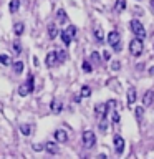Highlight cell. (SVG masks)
<instances>
[{"label":"cell","mask_w":154,"mask_h":159,"mask_svg":"<svg viewBox=\"0 0 154 159\" xmlns=\"http://www.w3.org/2000/svg\"><path fill=\"white\" fill-rule=\"evenodd\" d=\"M119 42H121V37H119V33L116 32V30H113V32L108 33V43L111 45L114 50H119V48H121Z\"/></svg>","instance_id":"cell-5"},{"label":"cell","mask_w":154,"mask_h":159,"mask_svg":"<svg viewBox=\"0 0 154 159\" xmlns=\"http://www.w3.org/2000/svg\"><path fill=\"white\" fill-rule=\"evenodd\" d=\"M149 5H151V8L154 10V0H151V2H149Z\"/></svg>","instance_id":"cell-35"},{"label":"cell","mask_w":154,"mask_h":159,"mask_svg":"<svg viewBox=\"0 0 154 159\" xmlns=\"http://www.w3.org/2000/svg\"><path fill=\"white\" fill-rule=\"evenodd\" d=\"M126 8V0H116V5H114V12H123Z\"/></svg>","instance_id":"cell-17"},{"label":"cell","mask_w":154,"mask_h":159,"mask_svg":"<svg viewBox=\"0 0 154 159\" xmlns=\"http://www.w3.org/2000/svg\"><path fill=\"white\" fill-rule=\"evenodd\" d=\"M42 149H45V146H42V144H33V151H42Z\"/></svg>","instance_id":"cell-32"},{"label":"cell","mask_w":154,"mask_h":159,"mask_svg":"<svg viewBox=\"0 0 154 159\" xmlns=\"http://www.w3.org/2000/svg\"><path fill=\"white\" fill-rule=\"evenodd\" d=\"M119 68H121V63H119V61H113V65H111V70H114V71H118Z\"/></svg>","instance_id":"cell-30"},{"label":"cell","mask_w":154,"mask_h":159,"mask_svg":"<svg viewBox=\"0 0 154 159\" xmlns=\"http://www.w3.org/2000/svg\"><path fill=\"white\" fill-rule=\"evenodd\" d=\"M57 17H58V22H60V23H65V22H66V13H65V10L60 8L58 12H57Z\"/></svg>","instance_id":"cell-22"},{"label":"cell","mask_w":154,"mask_h":159,"mask_svg":"<svg viewBox=\"0 0 154 159\" xmlns=\"http://www.w3.org/2000/svg\"><path fill=\"white\" fill-rule=\"evenodd\" d=\"M124 146H126L124 139H123L121 136H114V148H116V152H118V154H123Z\"/></svg>","instance_id":"cell-8"},{"label":"cell","mask_w":154,"mask_h":159,"mask_svg":"<svg viewBox=\"0 0 154 159\" xmlns=\"http://www.w3.org/2000/svg\"><path fill=\"white\" fill-rule=\"evenodd\" d=\"M103 58L104 60H109V58H111V53H109V52H103Z\"/></svg>","instance_id":"cell-33"},{"label":"cell","mask_w":154,"mask_h":159,"mask_svg":"<svg viewBox=\"0 0 154 159\" xmlns=\"http://www.w3.org/2000/svg\"><path fill=\"white\" fill-rule=\"evenodd\" d=\"M57 55H58V61L60 63H63L65 60H66V52H63V50H58Z\"/></svg>","instance_id":"cell-25"},{"label":"cell","mask_w":154,"mask_h":159,"mask_svg":"<svg viewBox=\"0 0 154 159\" xmlns=\"http://www.w3.org/2000/svg\"><path fill=\"white\" fill-rule=\"evenodd\" d=\"M75 33H76V28H75L73 25H70L66 30H63V32H61V40H63V43H65V45H70V43H71Z\"/></svg>","instance_id":"cell-6"},{"label":"cell","mask_w":154,"mask_h":159,"mask_svg":"<svg viewBox=\"0 0 154 159\" xmlns=\"http://www.w3.org/2000/svg\"><path fill=\"white\" fill-rule=\"evenodd\" d=\"M13 52H15V55H20V52H22V45H20V42H13Z\"/></svg>","instance_id":"cell-27"},{"label":"cell","mask_w":154,"mask_h":159,"mask_svg":"<svg viewBox=\"0 0 154 159\" xmlns=\"http://www.w3.org/2000/svg\"><path fill=\"white\" fill-rule=\"evenodd\" d=\"M13 32H15V35L17 37H20L23 32H25V25L22 23V22H18V23H15V27H13Z\"/></svg>","instance_id":"cell-16"},{"label":"cell","mask_w":154,"mask_h":159,"mask_svg":"<svg viewBox=\"0 0 154 159\" xmlns=\"http://www.w3.org/2000/svg\"><path fill=\"white\" fill-rule=\"evenodd\" d=\"M53 134H55V139H57L58 143H66L68 141V133L63 131V129H57Z\"/></svg>","instance_id":"cell-11"},{"label":"cell","mask_w":154,"mask_h":159,"mask_svg":"<svg viewBox=\"0 0 154 159\" xmlns=\"http://www.w3.org/2000/svg\"><path fill=\"white\" fill-rule=\"evenodd\" d=\"M108 109H109V103H99L94 106V114L98 116V119H101V121H104L106 119V114H108Z\"/></svg>","instance_id":"cell-4"},{"label":"cell","mask_w":154,"mask_h":159,"mask_svg":"<svg viewBox=\"0 0 154 159\" xmlns=\"http://www.w3.org/2000/svg\"><path fill=\"white\" fill-rule=\"evenodd\" d=\"M83 71H84V73H91V71H93L91 65H89L88 61H84V63H83Z\"/></svg>","instance_id":"cell-28"},{"label":"cell","mask_w":154,"mask_h":159,"mask_svg":"<svg viewBox=\"0 0 154 159\" xmlns=\"http://www.w3.org/2000/svg\"><path fill=\"white\" fill-rule=\"evenodd\" d=\"M154 101V91L152 89H147L146 93H144V96H143V104L144 106H151Z\"/></svg>","instance_id":"cell-10"},{"label":"cell","mask_w":154,"mask_h":159,"mask_svg":"<svg viewBox=\"0 0 154 159\" xmlns=\"http://www.w3.org/2000/svg\"><path fill=\"white\" fill-rule=\"evenodd\" d=\"M111 119H113V123H119V114L114 111V113L111 114Z\"/></svg>","instance_id":"cell-31"},{"label":"cell","mask_w":154,"mask_h":159,"mask_svg":"<svg viewBox=\"0 0 154 159\" xmlns=\"http://www.w3.org/2000/svg\"><path fill=\"white\" fill-rule=\"evenodd\" d=\"M144 50V45H143V40L141 38H134L131 40V43H129V53L133 55V57H139V55L143 53Z\"/></svg>","instance_id":"cell-2"},{"label":"cell","mask_w":154,"mask_h":159,"mask_svg":"<svg viewBox=\"0 0 154 159\" xmlns=\"http://www.w3.org/2000/svg\"><path fill=\"white\" fill-rule=\"evenodd\" d=\"M143 114H144V109L141 106H138L136 108V118H143Z\"/></svg>","instance_id":"cell-29"},{"label":"cell","mask_w":154,"mask_h":159,"mask_svg":"<svg viewBox=\"0 0 154 159\" xmlns=\"http://www.w3.org/2000/svg\"><path fill=\"white\" fill-rule=\"evenodd\" d=\"M27 84H28V89H30V93H33V89H35V78H33V75H28Z\"/></svg>","instance_id":"cell-21"},{"label":"cell","mask_w":154,"mask_h":159,"mask_svg":"<svg viewBox=\"0 0 154 159\" xmlns=\"http://www.w3.org/2000/svg\"><path fill=\"white\" fill-rule=\"evenodd\" d=\"M83 146L84 148H93L94 146V144H96V136H94V133L93 131H89V129H88V131H84L83 133Z\"/></svg>","instance_id":"cell-3"},{"label":"cell","mask_w":154,"mask_h":159,"mask_svg":"<svg viewBox=\"0 0 154 159\" xmlns=\"http://www.w3.org/2000/svg\"><path fill=\"white\" fill-rule=\"evenodd\" d=\"M91 58L94 60V61H98V60H99V55H98V52H93V55H91Z\"/></svg>","instance_id":"cell-34"},{"label":"cell","mask_w":154,"mask_h":159,"mask_svg":"<svg viewBox=\"0 0 154 159\" xmlns=\"http://www.w3.org/2000/svg\"><path fill=\"white\" fill-rule=\"evenodd\" d=\"M32 126H30V124H22V126H20V131H22V134L23 136H30V134H32Z\"/></svg>","instance_id":"cell-18"},{"label":"cell","mask_w":154,"mask_h":159,"mask_svg":"<svg viewBox=\"0 0 154 159\" xmlns=\"http://www.w3.org/2000/svg\"><path fill=\"white\" fill-rule=\"evenodd\" d=\"M45 151L50 152V154H57L58 152V146H57V143H53V141H50L45 144Z\"/></svg>","instance_id":"cell-12"},{"label":"cell","mask_w":154,"mask_h":159,"mask_svg":"<svg viewBox=\"0 0 154 159\" xmlns=\"http://www.w3.org/2000/svg\"><path fill=\"white\" fill-rule=\"evenodd\" d=\"M28 93H30V89H28V84H27V83H23L22 86L18 88V94H20V96H27Z\"/></svg>","instance_id":"cell-20"},{"label":"cell","mask_w":154,"mask_h":159,"mask_svg":"<svg viewBox=\"0 0 154 159\" xmlns=\"http://www.w3.org/2000/svg\"><path fill=\"white\" fill-rule=\"evenodd\" d=\"M13 70H15V73H22L23 71V63L22 61H17L13 65Z\"/></svg>","instance_id":"cell-26"},{"label":"cell","mask_w":154,"mask_h":159,"mask_svg":"<svg viewBox=\"0 0 154 159\" xmlns=\"http://www.w3.org/2000/svg\"><path fill=\"white\" fill-rule=\"evenodd\" d=\"M18 8H20V0H10V5H8L10 13H15Z\"/></svg>","instance_id":"cell-15"},{"label":"cell","mask_w":154,"mask_h":159,"mask_svg":"<svg viewBox=\"0 0 154 159\" xmlns=\"http://www.w3.org/2000/svg\"><path fill=\"white\" fill-rule=\"evenodd\" d=\"M50 109H52V113H55V114L61 113L63 111V103L60 101V99H53V101L50 103Z\"/></svg>","instance_id":"cell-9"},{"label":"cell","mask_w":154,"mask_h":159,"mask_svg":"<svg viewBox=\"0 0 154 159\" xmlns=\"http://www.w3.org/2000/svg\"><path fill=\"white\" fill-rule=\"evenodd\" d=\"M45 63H47L48 68H53L55 65H58L60 61H58L57 52H48V53H47V58H45Z\"/></svg>","instance_id":"cell-7"},{"label":"cell","mask_w":154,"mask_h":159,"mask_svg":"<svg viewBox=\"0 0 154 159\" xmlns=\"http://www.w3.org/2000/svg\"><path fill=\"white\" fill-rule=\"evenodd\" d=\"M136 96H138V94H136V89H134V88H129V89H128V104H133L134 101H136Z\"/></svg>","instance_id":"cell-14"},{"label":"cell","mask_w":154,"mask_h":159,"mask_svg":"<svg viewBox=\"0 0 154 159\" xmlns=\"http://www.w3.org/2000/svg\"><path fill=\"white\" fill-rule=\"evenodd\" d=\"M57 35H58V27L55 23H50L48 25V37L52 40H55V38H57Z\"/></svg>","instance_id":"cell-13"},{"label":"cell","mask_w":154,"mask_h":159,"mask_svg":"<svg viewBox=\"0 0 154 159\" xmlns=\"http://www.w3.org/2000/svg\"><path fill=\"white\" fill-rule=\"evenodd\" d=\"M91 96V88L89 86H83L81 88V98H89Z\"/></svg>","instance_id":"cell-24"},{"label":"cell","mask_w":154,"mask_h":159,"mask_svg":"<svg viewBox=\"0 0 154 159\" xmlns=\"http://www.w3.org/2000/svg\"><path fill=\"white\" fill-rule=\"evenodd\" d=\"M129 28H131V32L134 33V37H138V38H141V40L146 38V30H144L143 23L139 22V20H131Z\"/></svg>","instance_id":"cell-1"},{"label":"cell","mask_w":154,"mask_h":159,"mask_svg":"<svg viewBox=\"0 0 154 159\" xmlns=\"http://www.w3.org/2000/svg\"><path fill=\"white\" fill-rule=\"evenodd\" d=\"M0 63H2L3 66H8V65L12 63V60H10L8 55H0Z\"/></svg>","instance_id":"cell-23"},{"label":"cell","mask_w":154,"mask_h":159,"mask_svg":"<svg viewBox=\"0 0 154 159\" xmlns=\"http://www.w3.org/2000/svg\"><path fill=\"white\" fill-rule=\"evenodd\" d=\"M94 38H96L99 43L104 42V33H103V30H101V28H96V30H94Z\"/></svg>","instance_id":"cell-19"}]
</instances>
